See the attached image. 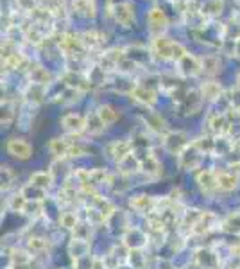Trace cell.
<instances>
[{"mask_svg": "<svg viewBox=\"0 0 240 269\" xmlns=\"http://www.w3.org/2000/svg\"><path fill=\"white\" fill-rule=\"evenodd\" d=\"M154 51L160 58L176 59V61H179L186 56V49L181 43H176V41H171L167 38H158L154 41Z\"/></svg>", "mask_w": 240, "mask_h": 269, "instance_id": "obj_1", "label": "cell"}, {"mask_svg": "<svg viewBox=\"0 0 240 269\" xmlns=\"http://www.w3.org/2000/svg\"><path fill=\"white\" fill-rule=\"evenodd\" d=\"M163 146H165V149H167L171 154L179 156V154H181L183 151H185L186 147L190 146V142H188V137H186L183 131H172V133L165 134Z\"/></svg>", "mask_w": 240, "mask_h": 269, "instance_id": "obj_2", "label": "cell"}, {"mask_svg": "<svg viewBox=\"0 0 240 269\" xmlns=\"http://www.w3.org/2000/svg\"><path fill=\"white\" fill-rule=\"evenodd\" d=\"M6 151L16 160H29L33 156V146L23 139H9L6 144Z\"/></svg>", "mask_w": 240, "mask_h": 269, "instance_id": "obj_3", "label": "cell"}, {"mask_svg": "<svg viewBox=\"0 0 240 269\" xmlns=\"http://www.w3.org/2000/svg\"><path fill=\"white\" fill-rule=\"evenodd\" d=\"M203 156H204V154L201 153V151L197 149L194 144H190V146L186 147V149L178 156L179 167L185 169V171H194V169H197L201 165V162H203Z\"/></svg>", "mask_w": 240, "mask_h": 269, "instance_id": "obj_4", "label": "cell"}, {"mask_svg": "<svg viewBox=\"0 0 240 269\" xmlns=\"http://www.w3.org/2000/svg\"><path fill=\"white\" fill-rule=\"evenodd\" d=\"M133 149H135V146H133V142H129V140H115V142H111L106 147V153H108V156L113 158L116 164H120V162L126 160L129 154H133Z\"/></svg>", "mask_w": 240, "mask_h": 269, "instance_id": "obj_5", "label": "cell"}, {"mask_svg": "<svg viewBox=\"0 0 240 269\" xmlns=\"http://www.w3.org/2000/svg\"><path fill=\"white\" fill-rule=\"evenodd\" d=\"M194 262L199 269H219L221 267V258L215 251L208 250V248H201L194 255Z\"/></svg>", "mask_w": 240, "mask_h": 269, "instance_id": "obj_6", "label": "cell"}, {"mask_svg": "<svg viewBox=\"0 0 240 269\" xmlns=\"http://www.w3.org/2000/svg\"><path fill=\"white\" fill-rule=\"evenodd\" d=\"M122 240H124V246L129 250H143V246L149 242V235L140 228H128Z\"/></svg>", "mask_w": 240, "mask_h": 269, "instance_id": "obj_7", "label": "cell"}, {"mask_svg": "<svg viewBox=\"0 0 240 269\" xmlns=\"http://www.w3.org/2000/svg\"><path fill=\"white\" fill-rule=\"evenodd\" d=\"M129 205H131L133 210L140 212V214H147L151 215L154 210L158 208V199L153 196H146V194H140V196H133L129 199Z\"/></svg>", "mask_w": 240, "mask_h": 269, "instance_id": "obj_8", "label": "cell"}, {"mask_svg": "<svg viewBox=\"0 0 240 269\" xmlns=\"http://www.w3.org/2000/svg\"><path fill=\"white\" fill-rule=\"evenodd\" d=\"M197 185H199L201 192L203 194H208V196H211V194L215 192V190H219V185H217V172L213 171H199L197 172V178H196Z\"/></svg>", "mask_w": 240, "mask_h": 269, "instance_id": "obj_9", "label": "cell"}, {"mask_svg": "<svg viewBox=\"0 0 240 269\" xmlns=\"http://www.w3.org/2000/svg\"><path fill=\"white\" fill-rule=\"evenodd\" d=\"M61 126L65 131L72 134H79L86 129V119L79 113H68L61 119Z\"/></svg>", "mask_w": 240, "mask_h": 269, "instance_id": "obj_10", "label": "cell"}, {"mask_svg": "<svg viewBox=\"0 0 240 269\" xmlns=\"http://www.w3.org/2000/svg\"><path fill=\"white\" fill-rule=\"evenodd\" d=\"M217 226H219L217 215H215L213 212H203V215H201V219L197 221L192 233H196V235H204V233H210L211 230H215Z\"/></svg>", "mask_w": 240, "mask_h": 269, "instance_id": "obj_11", "label": "cell"}, {"mask_svg": "<svg viewBox=\"0 0 240 269\" xmlns=\"http://www.w3.org/2000/svg\"><path fill=\"white\" fill-rule=\"evenodd\" d=\"M131 97L135 99L136 102L143 104V106H154L156 104V101H158L156 92L151 90V88H147V86H133Z\"/></svg>", "mask_w": 240, "mask_h": 269, "instance_id": "obj_12", "label": "cell"}, {"mask_svg": "<svg viewBox=\"0 0 240 269\" xmlns=\"http://www.w3.org/2000/svg\"><path fill=\"white\" fill-rule=\"evenodd\" d=\"M217 185L222 192H231L238 185V174L233 171H221L217 172Z\"/></svg>", "mask_w": 240, "mask_h": 269, "instance_id": "obj_13", "label": "cell"}, {"mask_svg": "<svg viewBox=\"0 0 240 269\" xmlns=\"http://www.w3.org/2000/svg\"><path fill=\"white\" fill-rule=\"evenodd\" d=\"M203 212L197 210V208H188V210L181 212V217H179V225H181V230L186 233H192L194 228H196L197 221L201 219Z\"/></svg>", "mask_w": 240, "mask_h": 269, "instance_id": "obj_14", "label": "cell"}, {"mask_svg": "<svg viewBox=\"0 0 240 269\" xmlns=\"http://www.w3.org/2000/svg\"><path fill=\"white\" fill-rule=\"evenodd\" d=\"M138 160H140V171L146 172L147 176H156L160 172V162H158V158L153 153L147 151L143 156H138Z\"/></svg>", "mask_w": 240, "mask_h": 269, "instance_id": "obj_15", "label": "cell"}, {"mask_svg": "<svg viewBox=\"0 0 240 269\" xmlns=\"http://www.w3.org/2000/svg\"><path fill=\"white\" fill-rule=\"evenodd\" d=\"M52 182H54V176H52L51 171H36V172H33L29 178V183L36 185L38 189L45 190V192L51 189Z\"/></svg>", "mask_w": 240, "mask_h": 269, "instance_id": "obj_16", "label": "cell"}, {"mask_svg": "<svg viewBox=\"0 0 240 269\" xmlns=\"http://www.w3.org/2000/svg\"><path fill=\"white\" fill-rule=\"evenodd\" d=\"M115 18L118 24H122L124 27H129L133 24V20H135V11H133V6L131 4H120L116 6L115 9Z\"/></svg>", "mask_w": 240, "mask_h": 269, "instance_id": "obj_17", "label": "cell"}, {"mask_svg": "<svg viewBox=\"0 0 240 269\" xmlns=\"http://www.w3.org/2000/svg\"><path fill=\"white\" fill-rule=\"evenodd\" d=\"M179 70H181L185 76H197L199 72H203V66H201V63L197 61L194 56L186 54L183 59H179Z\"/></svg>", "mask_w": 240, "mask_h": 269, "instance_id": "obj_18", "label": "cell"}, {"mask_svg": "<svg viewBox=\"0 0 240 269\" xmlns=\"http://www.w3.org/2000/svg\"><path fill=\"white\" fill-rule=\"evenodd\" d=\"M72 142L74 140H68V139H52L51 144H49V149H51V153L54 154L56 158L68 156V151H70Z\"/></svg>", "mask_w": 240, "mask_h": 269, "instance_id": "obj_19", "label": "cell"}, {"mask_svg": "<svg viewBox=\"0 0 240 269\" xmlns=\"http://www.w3.org/2000/svg\"><path fill=\"white\" fill-rule=\"evenodd\" d=\"M147 20H149V26L153 31H163L167 27V16H165V13L160 8L151 9Z\"/></svg>", "mask_w": 240, "mask_h": 269, "instance_id": "obj_20", "label": "cell"}, {"mask_svg": "<svg viewBox=\"0 0 240 269\" xmlns=\"http://www.w3.org/2000/svg\"><path fill=\"white\" fill-rule=\"evenodd\" d=\"M208 127L213 134H221L224 131H228V120H226L224 115H219V113H213V115L208 117Z\"/></svg>", "mask_w": 240, "mask_h": 269, "instance_id": "obj_21", "label": "cell"}, {"mask_svg": "<svg viewBox=\"0 0 240 269\" xmlns=\"http://www.w3.org/2000/svg\"><path fill=\"white\" fill-rule=\"evenodd\" d=\"M118 169H120V172H122L124 176H129V174H135V172H138L140 171V160H138V156H136V154H129L126 160L120 162Z\"/></svg>", "mask_w": 240, "mask_h": 269, "instance_id": "obj_22", "label": "cell"}, {"mask_svg": "<svg viewBox=\"0 0 240 269\" xmlns=\"http://www.w3.org/2000/svg\"><path fill=\"white\" fill-rule=\"evenodd\" d=\"M97 113H99V117H101L102 122H104V126H111V124H115L116 119H118V111H116L111 104L101 106V108L97 109Z\"/></svg>", "mask_w": 240, "mask_h": 269, "instance_id": "obj_23", "label": "cell"}, {"mask_svg": "<svg viewBox=\"0 0 240 269\" xmlns=\"http://www.w3.org/2000/svg\"><path fill=\"white\" fill-rule=\"evenodd\" d=\"M221 84L219 83H213V81H210V83H204L203 86H201V95H203V99H206V101H217L219 97H221Z\"/></svg>", "mask_w": 240, "mask_h": 269, "instance_id": "obj_24", "label": "cell"}, {"mask_svg": "<svg viewBox=\"0 0 240 269\" xmlns=\"http://www.w3.org/2000/svg\"><path fill=\"white\" fill-rule=\"evenodd\" d=\"M90 183L93 187H101V185H111V176L108 174V171L104 169H91L90 171Z\"/></svg>", "mask_w": 240, "mask_h": 269, "instance_id": "obj_25", "label": "cell"}, {"mask_svg": "<svg viewBox=\"0 0 240 269\" xmlns=\"http://www.w3.org/2000/svg\"><path fill=\"white\" fill-rule=\"evenodd\" d=\"M126 260H128V264L131 265L133 269H146L147 258H146V255H143L142 250H129Z\"/></svg>", "mask_w": 240, "mask_h": 269, "instance_id": "obj_26", "label": "cell"}, {"mask_svg": "<svg viewBox=\"0 0 240 269\" xmlns=\"http://www.w3.org/2000/svg\"><path fill=\"white\" fill-rule=\"evenodd\" d=\"M199 106H201V97L197 92H190V94H186L183 97V109L186 113H196L199 109Z\"/></svg>", "mask_w": 240, "mask_h": 269, "instance_id": "obj_27", "label": "cell"}, {"mask_svg": "<svg viewBox=\"0 0 240 269\" xmlns=\"http://www.w3.org/2000/svg\"><path fill=\"white\" fill-rule=\"evenodd\" d=\"M88 248H90V242L86 240H79V239H72L68 246V253L72 255L74 258H81L88 253Z\"/></svg>", "mask_w": 240, "mask_h": 269, "instance_id": "obj_28", "label": "cell"}, {"mask_svg": "<svg viewBox=\"0 0 240 269\" xmlns=\"http://www.w3.org/2000/svg\"><path fill=\"white\" fill-rule=\"evenodd\" d=\"M52 79L51 72H49L47 69H43V66H36V69L31 70V81H33L34 84H49Z\"/></svg>", "mask_w": 240, "mask_h": 269, "instance_id": "obj_29", "label": "cell"}, {"mask_svg": "<svg viewBox=\"0 0 240 269\" xmlns=\"http://www.w3.org/2000/svg\"><path fill=\"white\" fill-rule=\"evenodd\" d=\"M49 248V240L45 239V237H31L29 242H27V250H29V253H43V251H47Z\"/></svg>", "mask_w": 240, "mask_h": 269, "instance_id": "obj_30", "label": "cell"}, {"mask_svg": "<svg viewBox=\"0 0 240 269\" xmlns=\"http://www.w3.org/2000/svg\"><path fill=\"white\" fill-rule=\"evenodd\" d=\"M201 66H203V72L213 76L221 70V61H219L217 56H206V58L201 59Z\"/></svg>", "mask_w": 240, "mask_h": 269, "instance_id": "obj_31", "label": "cell"}, {"mask_svg": "<svg viewBox=\"0 0 240 269\" xmlns=\"http://www.w3.org/2000/svg\"><path fill=\"white\" fill-rule=\"evenodd\" d=\"M20 192H22L29 201H43V197H45V190L38 189V187L33 185V183H27Z\"/></svg>", "mask_w": 240, "mask_h": 269, "instance_id": "obj_32", "label": "cell"}, {"mask_svg": "<svg viewBox=\"0 0 240 269\" xmlns=\"http://www.w3.org/2000/svg\"><path fill=\"white\" fill-rule=\"evenodd\" d=\"M222 230L229 233H240V212L228 215V219H224L222 222Z\"/></svg>", "mask_w": 240, "mask_h": 269, "instance_id": "obj_33", "label": "cell"}, {"mask_svg": "<svg viewBox=\"0 0 240 269\" xmlns=\"http://www.w3.org/2000/svg\"><path fill=\"white\" fill-rule=\"evenodd\" d=\"M22 214H26L31 219H38L43 214V201H27Z\"/></svg>", "mask_w": 240, "mask_h": 269, "instance_id": "obj_34", "label": "cell"}, {"mask_svg": "<svg viewBox=\"0 0 240 269\" xmlns=\"http://www.w3.org/2000/svg\"><path fill=\"white\" fill-rule=\"evenodd\" d=\"M104 122L101 120V117H99V113H93V115H88L86 117V129L90 131L91 134H99L102 133V129H104Z\"/></svg>", "mask_w": 240, "mask_h": 269, "instance_id": "obj_35", "label": "cell"}, {"mask_svg": "<svg viewBox=\"0 0 240 269\" xmlns=\"http://www.w3.org/2000/svg\"><path fill=\"white\" fill-rule=\"evenodd\" d=\"M77 225H79V219H77L76 212H63L59 217V226L65 230H74Z\"/></svg>", "mask_w": 240, "mask_h": 269, "instance_id": "obj_36", "label": "cell"}, {"mask_svg": "<svg viewBox=\"0 0 240 269\" xmlns=\"http://www.w3.org/2000/svg\"><path fill=\"white\" fill-rule=\"evenodd\" d=\"M192 144L203 154H210V153H213V151H215V140L210 139V137H204V139H197L196 142H192Z\"/></svg>", "mask_w": 240, "mask_h": 269, "instance_id": "obj_37", "label": "cell"}, {"mask_svg": "<svg viewBox=\"0 0 240 269\" xmlns=\"http://www.w3.org/2000/svg\"><path fill=\"white\" fill-rule=\"evenodd\" d=\"M27 65V59L23 58L22 54H9L6 58V66L11 70H18V69H23Z\"/></svg>", "mask_w": 240, "mask_h": 269, "instance_id": "obj_38", "label": "cell"}, {"mask_svg": "<svg viewBox=\"0 0 240 269\" xmlns=\"http://www.w3.org/2000/svg\"><path fill=\"white\" fill-rule=\"evenodd\" d=\"M27 201H29V199H27V197L23 196L22 192L15 194V196L9 199V208H11L13 212H20V214H22L23 208H26V205H27Z\"/></svg>", "mask_w": 240, "mask_h": 269, "instance_id": "obj_39", "label": "cell"}, {"mask_svg": "<svg viewBox=\"0 0 240 269\" xmlns=\"http://www.w3.org/2000/svg\"><path fill=\"white\" fill-rule=\"evenodd\" d=\"M90 226L91 225H86V222H79V225H77L76 228L72 230L74 239L86 240V242H90Z\"/></svg>", "mask_w": 240, "mask_h": 269, "instance_id": "obj_40", "label": "cell"}, {"mask_svg": "<svg viewBox=\"0 0 240 269\" xmlns=\"http://www.w3.org/2000/svg\"><path fill=\"white\" fill-rule=\"evenodd\" d=\"M2 190H9L13 185V182H15V172L11 171V167H8V165H2Z\"/></svg>", "mask_w": 240, "mask_h": 269, "instance_id": "obj_41", "label": "cell"}, {"mask_svg": "<svg viewBox=\"0 0 240 269\" xmlns=\"http://www.w3.org/2000/svg\"><path fill=\"white\" fill-rule=\"evenodd\" d=\"M147 126L151 127V129L158 131V133H161V131H165V120L161 119L160 115H156V113H151L149 117H147Z\"/></svg>", "mask_w": 240, "mask_h": 269, "instance_id": "obj_42", "label": "cell"}, {"mask_svg": "<svg viewBox=\"0 0 240 269\" xmlns=\"http://www.w3.org/2000/svg\"><path fill=\"white\" fill-rule=\"evenodd\" d=\"M88 151H90V147H88L86 144H83V142H76V140H74V142H72V146H70L68 156H70V158L83 156V154H86Z\"/></svg>", "mask_w": 240, "mask_h": 269, "instance_id": "obj_43", "label": "cell"}, {"mask_svg": "<svg viewBox=\"0 0 240 269\" xmlns=\"http://www.w3.org/2000/svg\"><path fill=\"white\" fill-rule=\"evenodd\" d=\"M13 265H26L31 262V255L27 251H13Z\"/></svg>", "mask_w": 240, "mask_h": 269, "instance_id": "obj_44", "label": "cell"}, {"mask_svg": "<svg viewBox=\"0 0 240 269\" xmlns=\"http://www.w3.org/2000/svg\"><path fill=\"white\" fill-rule=\"evenodd\" d=\"M13 117H15V111H13L11 106L2 104V124H4V126H9L11 120H13Z\"/></svg>", "mask_w": 240, "mask_h": 269, "instance_id": "obj_45", "label": "cell"}, {"mask_svg": "<svg viewBox=\"0 0 240 269\" xmlns=\"http://www.w3.org/2000/svg\"><path fill=\"white\" fill-rule=\"evenodd\" d=\"M90 269H108V267H106V264H104V258L95 257L90 264Z\"/></svg>", "mask_w": 240, "mask_h": 269, "instance_id": "obj_46", "label": "cell"}, {"mask_svg": "<svg viewBox=\"0 0 240 269\" xmlns=\"http://www.w3.org/2000/svg\"><path fill=\"white\" fill-rule=\"evenodd\" d=\"M229 253H231V257L240 258V242L233 244V246H231V250H229Z\"/></svg>", "mask_w": 240, "mask_h": 269, "instance_id": "obj_47", "label": "cell"}, {"mask_svg": "<svg viewBox=\"0 0 240 269\" xmlns=\"http://www.w3.org/2000/svg\"><path fill=\"white\" fill-rule=\"evenodd\" d=\"M236 88H238V90H240V74H238V76H236Z\"/></svg>", "mask_w": 240, "mask_h": 269, "instance_id": "obj_48", "label": "cell"}, {"mask_svg": "<svg viewBox=\"0 0 240 269\" xmlns=\"http://www.w3.org/2000/svg\"><path fill=\"white\" fill-rule=\"evenodd\" d=\"M236 54L240 56V41H238V43H236Z\"/></svg>", "mask_w": 240, "mask_h": 269, "instance_id": "obj_49", "label": "cell"}, {"mask_svg": "<svg viewBox=\"0 0 240 269\" xmlns=\"http://www.w3.org/2000/svg\"><path fill=\"white\" fill-rule=\"evenodd\" d=\"M236 269H240V267H236Z\"/></svg>", "mask_w": 240, "mask_h": 269, "instance_id": "obj_50", "label": "cell"}]
</instances>
